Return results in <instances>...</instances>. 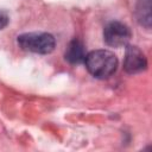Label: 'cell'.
I'll list each match as a JSON object with an SVG mask.
<instances>
[{
  "mask_svg": "<svg viewBox=\"0 0 152 152\" xmlns=\"http://www.w3.org/2000/svg\"><path fill=\"white\" fill-rule=\"evenodd\" d=\"M18 44L25 51L46 55L53 51L56 40L50 33H24L18 37Z\"/></svg>",
  "mask_w": 152,
  "mask_h": 152,
  "instance_id": "2",
  "label": "cell"
},
{
  "mask_svg": "<svg viewBox=\"0 0 152 152\" xmlns=\"http://www.w3.org/2000/svg\"><path fill=\"white\" fill-rule=\"evenodd\" d=\"M8 24V17L5 12L0 11V30H2L4 27H6Z\"/></svg>",
  "mask_w": 152,
  "mask_h": 152,
  "instance_id": "7",
  "label": "cell"
},
{
  "mask_svg": "<svg viewBox=\"0 0 152 152\" xmlns=\"http://www.w3.org/2000/svg\"><path fill=\"white\" fill-rule=\"evenodd\" d=\"M84 63L88 71L97 78L110 77L118 68V58L108 50H95L87 53Z\"/></svg>",
  "mask_w": 152,
  "mask_h": 152,
  "instance_id": "1",
  "label": "cell"
},
{
  "mask_svg": "<svg viewBox=\"0 0 152 152\" xmlns=\"http://www.w3.org/2000/svg\"><path fill=\"white\" fill-rule=\"evenodd\" d=\"M87 53H86V49L84 45L81 40L78 39H74L69 43L66 51H65V59L71 63V64H80L82 62H84Z\"/></svg>",
  "mask_w": 152,
  "mask_h": 152,
  "instance_id": "5",
  "label": "cell"
},
{
  "mask_svg": "<svg viewBox=\"0 0 152 152\" xmlns=\"http://www.w3.org/2000/svg\"><path fill=\"white\" fill-rule=\"evenodd\" d=\"M131 38V30L120 21L109 23L103 31V39L107 45L113 48H122L127 45Z\"/></svg>",
  "mask_w": 152,
  "mask_h": 152,
  "instance_id": "3",
  "label": "cell"
},
{
  "mask_svg": "<svg viewBox=\"0 0 152 152\" xmlns=\"http://www.w3.org/2000/svg\"><path fill=\"white\" fill-rule=\"evenodd\" d=\"M147 66V61L144 53L137 46H127L124 68L128 74H137L145 70Z\"/></svg>",
  "mask_w": 152,
  "mask_h": 152,
  "instance_id": "4",
  "label": "cell"
},
{
  "mask_svg": "<svg viewBox=\"0 0 152 152\" xmlns=\"http://www.w3.org/2000/svg\"><path fill=\"white\" fill-rule=\"evenodd\" d=\"M138 21L146 28L151 27V0H139L137 4Z\"/></svg>",
  "mask_w": 152,
  "mask_h": 152,
  "instance_id": "6",
  "label": "cell"
}]
</instances>
